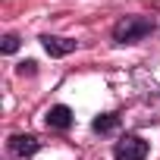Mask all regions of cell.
Wrapping results in <instances>:
<instances>
[{"instance_id":"obj_8","label":"cell","mask_w":160,"mask_h":160,"mask_svg":"<svg viewBox=\"0 0 160 160\" xmlns=\"http://www.w3.org/2000/svg\"><path fill=\"white\" fill-rule=\"evenodd\" d=\"M35 60H25V63H19V75H35Z\"/></svg>"},{"instance_id":"obj_7","label":"cell","mask_w":160,"mask_h":160,"mask_svg":"<svg viewBox=\"0 0 160 160\" xmlns=\"http://www.w3.org/2000/svg\"><path fill=\"white\" fill-rule=\"evenodd\" d=\"M16 50H19V38L16 35H7L3 38V53H16Z\"/></svg>"},{"instance_id":"obj_2","label":"cell","mask_w":160,"mask_h":160,"mask_svg":"<svg viewBox=\"0 0 160 160\" xmlns=\"http://www.w3.org/2000/svg\"><path fill=\"white\" fill-rule=\"evenodd\" d=\"M113 157L116 160H144L148 157V141L141 135H122L113 148Z\"/></svg>"},{"instance_id":"obj_5","label":"cell","mask_w":160,"mask_h":160,"mask_svg":"<svg viewBox=\"0 0 160 160\" xmlns=\"http://www.w3.org/2000/svg\"><path fill=\"white\" fill-rule=\"evenodd\" d=\"M41 44H44V50H47L50 57H66V53L75 50V41H69V38H57V35H41Z\"/></svg>"},{"instance_id":"obj_6","label":"cell","mask_w":160,"mask_h":160,"mask_svg":"<svg viewBox=\"0 0 160 160\" xmlns=\"http://www.w3.org/2000/svg\"><path fill=\"white\" fill-rule=\"evenodd\" d=\"M91 129L101 132V135H110V132L119 129V116H116V113H104V116H98V119L91 122Z\"/></svg>"},{"instance_id":"obj_4","label":"cell","mask_w":160,"mask_h":160,"mask_svg":"<svg viewBox=\"0 0 160 160\" xmlns=\"http://www.w3.org/2000/svg\"><path fill=\"white\" fill-rule=\"evenodd\" d=\"M44 122H47V129L66 132V129L72 126V110H69V107H63V104H57V107H50V110H47Z\"/></svg>"},{"instance_id":"obj_3","label":"cell","mask_w":160,"mask_h":160,"mask_svg":"<svg viewBox=\"0 0 160 160\" xmlns=\"http://www.w3.org/2000/svg\"><path fill=\"white\" fill-rule=\"evenodd\" d=\"M38 148H41V141L35 138V135H13L10 141H7V151L13 154V157H35L38 154Z\"/></svg>"},{"instance_id":"obj_1","label":"cell","mask_w":160,"mask_h":160,"mask_svg":"<svg viewBox=\"0 0 160 160\" xmlns=\"http://www.w3.org/2000/svg\"><path fill=\"white\" fill-rule=\"evenodd\" d=\"M154 32V22L144 16H126L113 25V41L116 44H138Z\"/></svg>"}]
</instances>
